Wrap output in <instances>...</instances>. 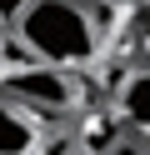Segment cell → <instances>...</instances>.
Returning a JSON list of instances; mask_svg holds the SVG:
<instances>
[{
	"mask_svg": "<svg viewBox=\"0 0 150 155\" xmlns=\"http://www.w3.org/2000/svg\"><path fill=\"white\" fill-rule=\"evenodd\" d=\"M15 40L35 65H90L100 55V15L85 0H30V10L15 20Z\"/></svg>",
	"mask_w": 150,
	"mask_h": 155,
	"instance_id": "6da1fadb",
	"label": "cell"
},
{
	"mask_svg": "<svg viewBox=\"0 0 150 155\" xmlns=\"http://www.w3.org/2000/svg\"><path fill=\"white\" fill-rule=\"evenodd\" d=\"M0 100L25 110L30 120H65L80 100V85L60 65H25V70H10L0 80Z\"/></svg>",
	"mask_w": 150,
	"mask_h": 155,
	"instance_id": "7a4b0ae2",
	"label": "cell"
},
{
	"mask_svg": "<svg viewBox=\"0 0 150 155\" xmlns=\"http://www.w3.org/2000/svg\"><path fill=\"white\" fill-rule=\"evenodd\" d=\"M40 145H45L40 120H30L10 100H0V155H40Z\"/></svg>",
	"mask_w": 150,
	"mask_h": 155,
	"instance_id": "3957f363",
	"label": "cell"
},
{
	"mask_svg": "<svg viewBox=\"0 0 150 155\" xmlns=\"http://www.w3.org/2000/svg\"><path fill=\"white\" fill-rule=\"evenodd\" d=\"M120 115L135 125L140 135H150V70H135L120 90Z\"/></svg>",
	"mask_w": 150,
	"mask_h": 155,
	"instance_id": "277c9868",
	"label": "cell"
},
{
	"mask_svg": "<svg viewBox=\"0 0 150 155\" xmlns=\"http://www.w3.org/2000/svg\"><path fill=\"white\" fill-rule=\"evenodd\" d=\"M25 10H30V0H0V20H5V25H15Z\"/></svg>",
	"mask_w": 150,
	"mask_h": 155,
	"instance_id": "5b68a950",
	"label": "cell"
},
{
	"mask_svg": "<svg viewBox=\"0 0 150 155\" xmlns=\"http://www.w3.org/2000/svg\"><path fill=\"white\" fill-rule=\"evenodd\" d=\"M140 35H145V40H150V15H145V20H140Z\"/></svg>",
	"mask_w": 150,
	"mask_h": 155,
	"instance_id": "8992f818",
	"label": "cell"
}]
</instances>
